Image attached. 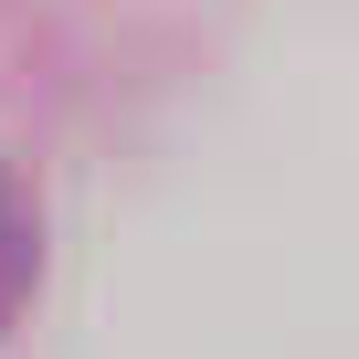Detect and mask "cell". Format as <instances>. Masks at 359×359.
Returning <instances> with one entry per match:
<instances>
[{"instance_id":"6da1fadb","label":"cell","mask_w":359,"mask_h":359,"mask_svg":"<svg viewBox=\"0 0 359 359\" xmlns=\"http://www.w3.org/2000/svg\"><path fill=\"white\" fill-rule=\"evenodd\" d=\"M32 264H43V222H32V191L11 180V158H0V327L22 317V296H32Z\"/></svg>"}]
</instances>
